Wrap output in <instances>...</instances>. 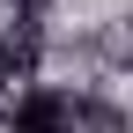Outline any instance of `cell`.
Returning <instances> with one entry per match:
<instances>
[{
    "instance_id": "cell-2",
    "label": "cell",
    "mask_w": 133,
    "mask_h": 133,
    "mask_svg": "<svg viewBox=\"0 0 133 133\" xmlns=\"http://www.w3.org/2000/svg\"><path fill=\"white\" fill-rule=\"evenodd\" d=\"M52 0H8V22H44Z\"/></svg>"
},
{
    "instance_id": "cell-1",
    "label": "cell",
    "mask_w": 133,
    "mask_h": 133,
    "mask_svg": "<svg viewBox=\"0 0 133 133\" xmlns=\"http://www.w3.org/2000/svg\"><path fill=\"white\" fill-rule=\"evenodd\" d=\"M0 133H74V96L59 81H15L8 111H0Z\"/></svg>"
}]
</instances>
